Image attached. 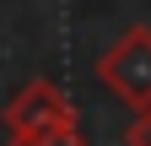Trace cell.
<instances>
[{
	"mask_svg": "<svg viewBox=\"0 0 151 146\" xmlns=\"http://www.w3.org/2000/svg\"><path fill=\"white\" fill-rule=\"evenodd\" d=\"M97 81L129 108H151V27L135 22L124 27L103 54H97Z\"/></svg>",
	"mask_w": 151,
	"mask_h": 146,
	"instance_id": "obj_1",
	"label": "cell"
},
{
	"mask_svg": "<svg viewBox=\"0 0 151 146\" xmlns=\"http://www.w3.org/2000/svg\"><path fill=\"white\" fill-rule=\"evenodd\" d=\"M60 119H76V108H70V98L60 92L54 81H27L22 92H16L11 103H6V135H16V130H38V124H60Z\"/></svg>",
	"mask_w": 151,
	"mask_h": 146,
	"instance_id": "obj_2",
	"label": "cell"
},
{
	"mask_svg": "<svg viewBox=\"0 0 151 146\" xmlns=\"http://www.w3.org/2000/svg\"><path fill=\"white\" fill-rule=\"evenodd\" d=\"M6 141H11V146H86V135H81L76 119L38 124V130H16V135H6Z\"/></svg>",
	"mask_w": 151,
	"mask_h": 146,
	"instance_id": "obj_3",
	"label": "cell"
},
{
	"mask_svg": "<svg viewBox=\"0 0 151 146\" xmlns=\"http://www.w3.org/2000/svg\"><path fill=\"white\" fill-rule=\"evenodd\" d=\"M124 146H151V108H135V119L124 124Z\"/></svg>",
	"mask_w": 151,
	"mask_h": 146,
	"instance_id": "obj_4",
	"label": "cell"
}]
</instances>
